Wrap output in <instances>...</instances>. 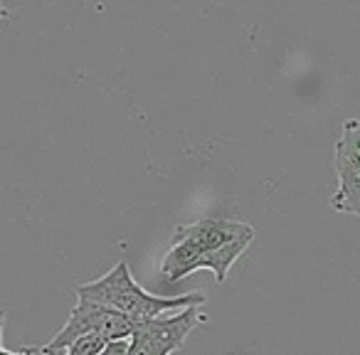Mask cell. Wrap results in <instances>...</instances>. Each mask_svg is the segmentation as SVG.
<instances>
[{"mask_svg": "<svg viewBox=\"0 0 360 355\" xmlns=\"http://www.w3.org/2000/svg\"><path fill=\"white\" fill-rule=\"evenodd\" d=\"M255 230L247 222L227 217H202L193 225H180L170 237V250L160 264L168 284H178L198 269H210L215 281L227 279L230 266L247 252Z\"/></svg>", "mask_w": 360, "mask_h": 355, "instance_id": "cell-1", "label": "cell"}, {"mask_svg": "<svg viewBox=\"0 0 360 355\" xmlns=\"http://www.w3.org/2000/svg\"><path fill=\"white\" fill-rule=\"evenodd\" d=\"M77 299L91 301V304L106 306V309H114L119 314L129 316V318L139 321H150L165 316L170 311L188 309V306H200L207 301V296L202 291H191V294L183 296H155L148 294L146 289H141L136 284V279L131 276V269L126 262H119L111 271H106L104 276L94 281H86V284L75 286Z\"/></svg>", "mask_w": 360, "mask_h": 355, "instance_id": "cell-2", "label": "cell"}, {"mask_svg": "<svg viewBox=\"0 0 360 355\" xmlns=\"http://www.w3.org/2000/svg\"><path fill=\"white\" fill-rule=\"evenodd\" d=\"M136 328H139V321L129 318V316L119 314L114 309H106V306L77 299V306L72 309L70 318L62 325V330L47 345H40L37 353H65L82 335H99L106 343L109 340H129L136 333Z\"/></svg>", "mask_w": 360, "mask_h": 355, "instance_id": "cell-3", "label": "cell"}, {"mask_svg": "<svg viewBox=\"0 0 360 355\" xmlns=\"http://www.w3.org/2000/svg\"><path fill=\"white\" fill-rule=\"evenodd\" d=\"M333 165L338 175V191L330 198V207L360 217V119L343 124L340 138L335 141Z\"/></svg>", "mask_w": 360, "mask_h": 355, "instance_id": "cell-4", "label": "cell"}, {"mask_svg": "<svg viewBox=\"0 0 360 355\" xmlns=\"http://www.w3.org/2000/svg\"><path fill=\"white\" fill-rule=\"evenodd\" d=\"M129 355H170L165 348H160L155 340H150L148 335L136 330L129 338Z\"/></svg>", "mask_w": 360, "mask_h": 355, "instance_id": "cell-5", "label": "cell"}, {"mask_svg": "<svg viewBox=\"0 0 360 355\" xmlns=\"http://www.w3.org/2000/svg\"><path fill=\"white\" fill-rule=\"evenodd\" d=\"M104 345H106V340L99 338V335H82L79 340H75V343L65 350V355H99L101 350H104Z\"/></svg>", "mask_w": 360, "mask_h": 355, "instance_id": "cell-6", "label": "cell"}, {"mask_svg": "<svg viewBox=\"0 0 360 355\" xmlns=\"http://www.w3.org/2000/svg\"><path fill=\"white\" fill-rule=\"evenodd\" d=\"M8 18H11V11H8V8L3 6V3H0V25H3V22H6Z\"/></svg>", "mask_w": 360, "mask_h": 355, "instance_id": "cell-7", "label": "cell"}, {"mask_svg": "<svg viewBox=\"0 0 360 355\" xmlns=\"http://www.w3.org/2000/svg\"><path fill=\"white\" fill-rule=\"evenodd\" d=\"M3 328H6V314L0 309V335H3Z\"/></svg>", "mask_w": 360, "mask_h": 355, "instance_id": "cell-8", "label": "cell"}]
</instances>
